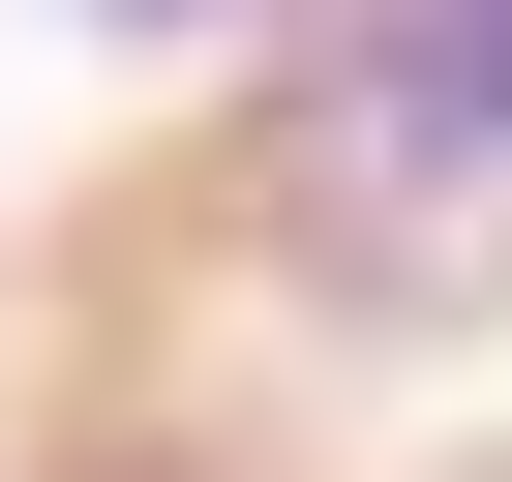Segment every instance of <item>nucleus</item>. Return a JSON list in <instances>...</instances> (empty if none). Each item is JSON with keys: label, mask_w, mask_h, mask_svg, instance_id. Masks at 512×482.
I'll return each instance as SVG.
<instances>
[{"label": "nucleus", "mask_w": 512, "mask_h": 482, "mask_svg": "<svg viewBox=\"0 0 512 482\" xmlns=\"http://www.w3.org/2000/svg\"><path fill=\"white\" fill-rule=\"evenodd\" d=\"M362 181L392 211L512 181V0H362Z\"/></svg>", "instance_id": "nucleus-1"}, {"label": "nucleus", "mask_w": 512, "mask_h": 482, "mask_svg": "<svg viewBox=\"0 0 512 482\" xmlns=\"http://www.w3.org/2000/svg\"><path fill=\"white\" fill-rule=\"evenodd\" d=\"M121 31H272V0H121Z\"/></svg>", "instance_id": "nucleus-2"}]
</instances>
